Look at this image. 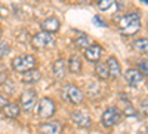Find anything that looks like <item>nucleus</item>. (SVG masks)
<instances>
[{
  "label": "nucleus",
  "mask_w": 148,
  "mask_h": 134,
  "mask_svg": "<svg viewBox=\"0 0 148 134\" xmlns=\"http://www.w3.org/2000/svg\"><path fill=\"white\" fill-rule=\"evenodd\" d=\"M141 28V17L136 12L126 14L119 19V30L125 36H133L136 34Z\"/></svg>",
  "instance_id": "1"
},
{
  "label": "nucleus",
  "mask_w": 148,
  "mask_h": 134,
  "mask_svg": "<svg viewBox=\"0 0 148 134\" xmlns=\"http://www.w3.org/2000/svg\"><path fill=\"white\" fill-rule=\"evenodd\" d=\"M37 63V60L34 55H19V57H15L12 60V69L15 72H19V73H24L30 69H34Z\"/></svg>",
  "instance_id": "2"
},
{
  "label": "nucleus",
  "mask_w": 148,
  "mask_h": 134,
  "mask_svg": "<svg viewBox=\"0 0 148 134\" xmlns=\"http://www.w3.org/2000/svg\"><path fill=\"white\" fill-rule=\"evenodd\" d=\"M120 119H121V112L116 106H111V107L105 109L102 113V118H101L104 127H114L120 122Z\"/></svg>",
  "instance_id": "3"
},
{
  "label": "nucleus",
  "mask_w": 148,
  "mask_h": 134,
  "mask_svg": "<svg viewBox=\"0 0 148 134\" xmlns=\"http://www.w3.org/2000/svg\"><path fill=\"white\" fill-rule=\"evenodd\" d=\"M62 97L64 100H67L71 104H80L83 101V92L80 91V88H77L76 85H65L62 90Z\"/></svg>",
  "instance_id": "4"
},
{
  "label": "nucleus",
  "mask_w": 148,
  "mask_h": 134,
  "mask_svg": "<svg viewBox=\"0 0 148 134\" xmlns=\"http://www.w3.org/2000/svg\"><path fill=\"white\" fill-rule=\"evenodd\" d=\"M53 45H55V40L51 36V33L47 31H42L33 36V46L37 48V49H46V48H52Z\"/></svg>",
  "instance_id": "5"
},
{
  "label": "nucleus",
  "mask_w": 148,
  "mask_h": 134,
  "mask_svg": "<svg viewBox=\"0 0 148 134\" xmlns=\"http://www.w3.org/2000/svg\"><path fill=\"white\" fill-rule=\"evenodd\" d=\"M55 110H56V107H55L53 100L45 97V99H42L40 103H39V112L37 113H39V116L43 118V119H49L55 115Z\"/></svg>",
  "instance_id": "6"
},
{
  "label": "nucleus",
  "mask_w": 148,
  "mask_h": 134,
  "mask_svg": "<svg viewBox=\"0 0 148 134\" xmlns=\"http://www.w3.org/2000/svg\"><path fill=\"white\" fill-rule=\"evenodd\" d=\"M21 107L24 109L25 112H31L36 103H37V92L34 90H27L24 91L22 95H21Z\"/></svg>",
  "instance_id": "7"
},
{
  "label": "nucleus",
  "mask_w": 148,
  "mask_h": 134,
  "mask_svg": "<svg viewBox=\"0 0 148 134\" xmlns=\"http://www.w3.org/2000/svg\"><path fill=\"white\" fill-rule=\"evenodd\" d=\"M71 119H73V122L76 124L77 127H82V128H89L90 124H92L90 116L88 115V112H84V110H74L71 113Z\"/></svg>",
  "instance_id": "8"
},
{
  "label": "nucleus",
  "mask_w": 148,
  "mask_h": 134,
  "mask_svg": "<svg viewBox=\"0 0 148 134\" xmlns=\"http://www.w3.org/2000/svg\"><path fill=\"white\" fill-rule=\"evenodd\" d=\"M101 55H102V46L98 43H92L90 46H88L84 49V58L90 63H98Z\"/></svg>",
  "instance_id": "9"
},
{
  "label": "nucleus",
  "mask_w": 148,
  "mask_h": 134,
  "mask_svg": "<svg viewBox=\"0 0 148 134\" xmlns=\"http://www.w3.org/2000/svg\"><path fill=\"white\" fill-rule=\"evenodd\" d=\"M107 67H108V73L111 79H119L121 76V67L116 57H110L107 60Z\"/></svg>",
  "instance_id": "10"
},
{
  "label": "nucleus",
  "mask_w": 148,
  "mask_h": 134,
  "mask_svg": "<svg viewBox=\"0 0 148 134\" xmlns=\"http://www.w3.org/2000/svg\"><path fill=\"white\" fill-rule=\"evenodd\" d=\"M142 78L144 76L141 75V72L138 69H129L125 73V79L130 87H138V85L142 82Z\"/></svg>",
  "instance_id": "11"
},
{
  "label": "nucleus",
  "mask_w": 148,
  "mask_h": 134,
  "mask_svg": "<svg viewBox=\"0 0 148 134\" xmlns=\"http://www.w3.org/2000/svg\"><path fill=\"white\" fill-rule=\"evenodd\" d=\"M40 133L42 134H61L62 131V124L59 121H52V122H46V124H42L39 127Z\"/></svg>",
  "instance_id": "12"
},
{
  "label": "nucleus",
  "mask_w": 148,
  "mask_h": 134,
  "mask_svg": "<svg viewBox=\"0 0 148 134\" xmlns=\"http://www.w3.org/2000/svg\"><path fill=\"white\" fill-rule=\"evenodd\" d=\"M61 27V22L56 17H49L46 19L42 21V28L43 31H47V33H56Z\"/></svg>",
  "instance_id": "13"
},
{
  "label": "nucleus",
  "mask_w": 148,
  "mask_h": 134,
  "mask_svg": "<svg viewBox=\"0 0 148 134\" xmlns=\"http://www.w3.org/2000/svg\"><path fill=\"white\" fill-rule=\"evenodd\" d=\"M40 79H42V73L39 70H36V69H30L27 72H24L22 78H21V81L24 83H36V82H39Z\"/></svg>",
  "instance_id": "14"
},
{
  "label": "nucleus",
  "mask_w": 148,
  "mask_h": 134,
  "mask_svg": "<svg viewBox=\"0 0 148 134\" xmlns=\"http://www.w3.org/2000/svg\"><path fill=\"white\" fill-rule=\"evenodd\" d=\"M52 70H53V75H55V78H56V79H62V78L65 76V73H67V69H65V61H64L62 58L56 60V61L53 63Z\"/></svg>",
  "instance_id": "15"
},
{
  "label": "nucleus",
  "mask_w": 148,
  "mask_h": 134,
  "mask_svg": "<svg viewBox=\"0 0 148 134\" xmlns=\"http://www.w3.org/2000/svg\"><path fill=\"white\" fill-rule=\"evenodd\" d=\"M2 110H3L5 116L12 118V119L18 118V116H19V113H21V109H19V106H18V104H15V103H8V104L2 109Z\"/></svg>",
  "instance_id": "16"
},
{
  "label": "nucleus",
  "mask_w": 148,
  "mask_h": 134,
  "mask_svg": "<svg viewBox=\"0 0 148 134\" xmlns=\"http://www.w3.org/2000/svg\"><path fill=\"white\" fill-rule=\"evenodd\" d=\"M133 48L135 51H138L142 55H148V39L147 37H139V39H135L133 40Z\"/></svg>",
  "instance_id": "17"
},
{
  "label": "nucleus",
  "mask_w": 148,
  "mask_h": 134,
  "mask_svg": "<svg viewBox=\"0 0 148 134\" xmlns=\"http://www.w3.org/2000/svg\"><path fill=\"white\" fill-rule=\"evenodd\" d=\"M82 67H83V64H82L80 57H77V55L70 57V60H68V69H70L71 73H76V75H79V73L82 72Z\"/></svg>",
  "instance_id": "18"
},
{
  "label": "nucleus",
  "mask_w": 148,
  "mask_h": 134,
  "mask_svg": "<svg viewBox=\"0 0 148 134\" xmlns=\"http://www.w3.org/2000/svg\"><path fill=\"white\" fill-rule=\"evenodd\" d=\"M95 73L99 79H108L110 78V73H108V67L107 63H98L95 66Z\"/></svg>",
  "instance_id": "19"
},
{
  "label": "nucleus",
  "mask_w": 148,
  "mask_h": 134,
  "mask_svg": "<svg viewBox=\"0 0 148 134\" xmlns=\"http://www.w3.org/2000/svg\"><path fill=\"white\" fill-rule=\"evenodd\" d=\"M74 43H76V46L80 48V49H86L88 46L92 45V39L88 34H83V36H80V37H77L76 40H74Z\"/></svg>",
  "instance_id": "20"
},
{
  "label": "nucleus",
  "mask_w": 148,
  "mask_h": 134,
  "mask_svg": "<svg viewBox=\"0 0 148 134\" xmlns=\"http://www.w3.org/2000/svg\"><path fill=\"white\" fill-rule=\"evenodd\" d=\"M116 0H98V9L99 10H108L114 5Z\"/></svg>",
  "instance_id": "21"
},
{
  "label": "nucleus",
  "mask_w": 148,
  "mask_h": 134,
  "mask_svg": "<svg viewBox=\"0 0 148 134\" xmlns=\"http://www.w3.org/2000/svg\"><path fill=\"white\" fill-rule=\"evenodd\" d=\"M138 70L142 76H148V60H141L138 63Z\"/></svg>",
  "instance_id": "22"
},
{
  "label": "nucleus",
  "mask_w": 148,
  "mask_h": 134,
  "mask_svg": "<svg viewBox=\"0 0 148 134\" xmlns=\"http://www.w3.org/2000/svg\"><path fill=\"white\" fill-rule=\"evenodd\" d=\"M9 52H10V48H9V45H8V43H5V42L0 43V60H2L5 55H8Z\"/></svg>",
  "instance_id": "23"
},
{
  "label": "nucleus",
  "mask_w": 148,
  "mask_h": 134,
  "mask_svg": "<svg viewBox=\"0 0 148 134\" xmlns=\"http://www.w3.org/2000/svg\"><path fill=\"white\" fill-rule=\"evenodd\" d=\"M125 115H126V116H136V115H138V112L135 110V107L127 106V107L125 109Z\"/></svg>",
  "instance_id": "24"
},
{
  "label": "nucleus",
  "mask_w": 148,
  "mask_h": 134,
  "mask_svg": "<svg viewBox=\"0 0 148 134\" xmlns=\"http://www.w3.org/2000/svg\"><path fill=\"white\" fill-rule=\"evenodd\" d=\"M8 103H9V101H8V99H6V97L0 94V109H3V107H5Z\"/></svg>",
  "instance_id": "25"
},
{
  "label": "nucleus",
  "mask_w": 148,
  "mask_h": 134,
  "mask_svg": "<svg viewBox=\"0 0 148 134\" xmlns=\"http://www.w3.org/2000/svg\"><path fill=\"white\" fill-rule=\"evenodd\" d=\"M141 109H142V112H144L145 115H148V99L142 101V104H141Z\"/></svg>",
  "instance_id": "26"
},
{
  "label": "nucleus",
  "mask_w": 148,
  "mask_h": 134,
  "mask_svg": "<svg viewBox=\"0 0 148 134\" xmlns=\"http://www.w3.org/2000/svg\"><path fill=\"white\" fill-rule=\"evenodd\" d=\"M93 22H95V24H98L99 27H104V26H105V24L99 19V17H95V18H93Z\"/></svg>",
  "instance_id": "27"
},
{
  "label": "nucleus",
  "mask_w": 148,
  "mask_h": 134,
  "mask_svg": "<svg viewBox=\"0 0 148 134\" xmlns=\"http://www.w3.org/2000/svg\"><path fill=\"white\" fill-rule=\"evenodd\" d=\"M6 81V75H5V73H0V83H3Z\"/></svg>",
  "instance_id": "28"
},
{
  "label": "nucleus",
  "mask_w": 148,
  "mask_h": 134,
  "mask_svg": "<svg viewBox=\"0 0 148 134\" xmlns=\"http://www.w3.org/2000/svg\"><path fill=\"white\" fill-rule=\"evenodd\" d=\"M0 37H2V28H0Z\"/></svg>",
  "instance_id": "29"
}]
</instances>
